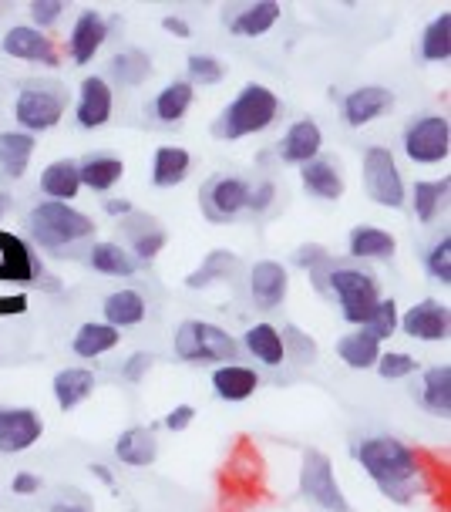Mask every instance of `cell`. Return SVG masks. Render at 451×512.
I'll return each instance as SVG.
<instances>
[{
    "instance_id": "cell-28",
    "label": "cell",
    "mask_w": 451,
    "mask_h": 512,
    "mask_svg": "<svg viewBox=\"0 0 451 512\" xmlns=\"http://www.w3.org/2000/svg\"><path fill=\"white\" fill-rule=\"evenodd\" d=\"M394 250H398V240L377 226H357L351 233V256L357 260H381V256H394Z\"/></svg>"
},
{
    "instance_id": "cell-51",
    "label": "cell",
    "mask_w": 451,
    "mask_h": 512,
    "mask_svg": "<svg viewBox=\"0 0 451 512\" xmlns=\"http://www.w3.org/2000/svg\"><path fill=\"white\" fill-rule=\"evenodd\" d=\"M149 368H152V354H135V358L125 364V378L128 381H142V374Z\"/></svg>"
},
{
    "instance_id": "cell-19",
    "label": "cell",
    "mask_w": 451,
    "mask_h": 512,
    "mask_svg": "<svg viewBox=\"0 0 451 512\" xmlns=\"http://www.w3.org/2000/svg\"><path fill=\"white\" fill-rule=\"evenodd\" d=\"M320 145H324V135H320V125L303 118V122L290 125V132L283 135L280 142V155L287 162H297V166H307V162L317 159Z\"/></svg>"
},
{
    "instance_id": "cell-10",
    "label": "cell",
    "mask_w": 451,
    "mask_h": 512,
    "mask_svg": "<svg viewBox=\"0 0 451 512\" xmlns=\"http://www.w3.org/2000/svg\"><path fill=\"white\" fill-rule=\"evenodd\" d=\"M34 277V260L27 253V246L17 240L14 233L0 230V283H17V287H27ZM27 304H7L0 300V317H11V314H24Z\"/></svg>"
},
{
    "instance_id": "cell-54",
    "label": "cell",
    "mask_w": 451,
    "mask_h": 512,
    "mask_svg": "<svg viewBox=\"0 0 451 512\" xmlns=\"http://www.w3.org/2000/svg\"><path fill=\"white\" fill-rule=\"evenodd\" d=\"M105 209L112 216H128V213H132V203H128V199H108Z\"/></svg>"
},
{
    "instance_id": "cell-52",
    "label": "cell",
    "mask_w": 451,
    "mask_h": 512,
    "mask_svg": "<svg viewBox=\"0 0 451 512\" xmlns=\"http://www.w3.org/2000/svg\"><path fill=\"white\" fill-rule=\"evenodd\" d=\"M38 489H41L38 475H31V472H17L14 475V492H17V496H31V492H38Z\"/></svg>"
},
{
    "instance_id": "cell-30",
    "label": "cell",
    "mask_w": 451,
    "mask_h": 512,
    "mask_svg": "<svg viewBox=\"0 0 451 512\" xmlns=\"http://www.w3.org/2000/svg\"><path fill=\"white\" fill-rule=\"evenodd\" d=\"M337 354L340 361H347L351 368H374L377 358H381V341H374L367 331H357V334H347L337 341Z\"/></svg>"
},
{
    "instance_id": "cell-44",
    "label": "cell",
    "mask_w": 451,
    "mask_h": 512,
    "mask_svg": "<svg viewBox=\"0 0 451 512\" xmlns=\"http://www.w3.org/2000/svg\"><path fill=\"white\" fill-rule=\"evenodd\" d=\"M132 243H135V256L138 260H155V256L162 253V246H165V233L159 230V226H155V219L149 226H145V230H132Z\"/></svg>"
},
{
    "instance_id": "cell-53",
    "label": "cell",
    "mask_w": 451,
    "mask_h": 512,
    "mask_svg": "<svg viewBox=\"0 0 451 512\" xmlns=\"http://www.w3.org/2000/svg\"><path fill=\"white\" fill-rule=\"evenodd\" d=\"M162 27H165L169 34H176V38H189V24L182 21V17H165Z\"/></svg>"
},
{
    "instance_id": "cell-29",
    "label": "cell",
    "mask_w": 451,
    "mask_h": 512,
    "mask_svg": "<svg viewBox=\"0 0 451 512\" xmlns=\"http://www.w3.org/2000/svg\"><path fill=\"white\" fill-rule=\"evenodd\" d=\"M78 176H81V186H88L95 192H108L125 176V166H122V159H112V155H95V159L81 162Z\"/></svg>"
},
{
    "instance_id": "cell-8",
    "label": "cell",
    "mask_w": 451,
    "mask_h": 512,
    "mask_svg": "<svg viewBox=\"0 0 451 512\" xmlns=\"http://www.w3.org/2000/svg\"><path fill=\"white\" fill-rule=\"evenodd\" d=\"M364 186L374 203L391 206V209L404 206V182H401L398 162H394V155L388 149H381V145L364 152Z\"/></svg>"
},
{
    "instance_id": "cell-7",
    "label": "cell",
    "mask_w": 451,
    "mask_h": 512,
    "mask_svg": "<svg viewBox=\"0 0 451 512\" xmlns=\"http://www.w3.org/2000/svg\"><path fill=\"white\" fill-rule=\"evenodd\" d=\"M404 152H408L411 162H441L448 159L451 152V128H448V118L441 115H421L404 128Z\"/></svg>"
},
{
    "instance_id": "cell-17",
    "label": "cell",
    "mask_w": 451,
    "mask_h": 512,
    "mask_svg": "<svg viewBox=\"0 0 451 512\" xmlns=\"http://www.w3.org/2000/svg\"><path fill=\"white\" fill-rule=\"evenodd\" d=\"M105 38H108L105 17H101L98 11H85V14L78 17L75 31H71V38H68L71 61H75V64H88L98 54L101 44H105Z\"/></svg>"
},
{
    "instance_id": "cell-37",
    "label": "cell",
    "mask_w": 451,
    "mask_h": 512,
    "mask_svg": "<svg viewBox=\"0 0 451 512\" xmlns=\"http://www.w3.org/2000/svg\"><path fill=\"white\" fill-rule=\"evenodd\" d=\"M425 408L435 411V415H441V418L451 411V368L448 364L431 368L425 374Z\"/></svg>"
},
{
    "instance_id": "cell-9",
    "label": "cell",
    "mask_w": 451,
    "mask_h": 512,
    "mask_svg": "<svg viewBox=\"0 0 451 512\" xmlns=\"http://www.w3.org/2000/svg\"><path fill=\"white\" fill-rule=\"evenodd\" d=\"M64 105H68V95H64L61 88H24L21 98H17V122L27 128V135L31 132H48L61 122L64 115Z\"/></svg>"
},
{
    "instance_id": "cell-23",
    "label": "cell",
    "mask_w": 451,
    "mask_h": 512,
    "mask_svg": "<svg viewBox=\"0 0 451 512\" xmlns=\"http://www.w3.org/2000/svg\"><path fill=\"white\" fill-rule=\"evenodd\" d=\"M41 189L48 192L54 203H64V199H75V196H78V189H81L78 162H71V159L51 162V166L41 172Z\"/></svg>"
},
{
    "instance_id": "cell-38",
    "label": "cell",
    "mask_w": 451,
    "mask_h": 512,
    "mask_svg": "<svg viewBox=\"0 0 451 512\" xmlns=\"http://www.w3.org/2000/svg\"><path fill=\"white\" fill-rule=\"evenodd\" d=\"M451 179H438V182H418L414 186V213H418L421 223H431L438 216L441 203L448 199Z\"/></svg>"
},
{
    "instance_id": "cell-5",
    "label": "cell",
    "mask_w": 451,
    "mask_h": 512,
    "mask_svg": "<svg viewBox=\"0 0 451 512\" xmlns=\"http://www.w3.org/2000/svg\"><path fill=\"white\" fill-rule=\"evenodd\" d=\"M330 290L337 294L340 300V310H344V320H351V324H367L371 314L381 304V294H377V280L371 273L364 270H354V267H334L330 270Z\"/></svg>"
},
{
    "instance_id": "cell-31",
    "label": "cell",
    "mask_w": 451,
    "mask_h": 512,
    "mask_svg": "<svg viewBox=\"0 0 451 512\" xmlns=\"http://www.w3.org/2000/svg\"><path fill=\"white\" fill-rule=\"evenodd\" d=\"M105 317H108V327H135L142 324L145 317V300L135 294V290H118L105 300Z\"/></svg>"
},
{
    "instance_id": "cell-48",
    "label": "cell",
    "mask_w": 451,
    "mask_h": 512,
    "mask_svg": "<svg viewBox=\"0 0 451 512\" xmlns=\"http://www.w3.org/2000/svg\"><path fill=\"white\" fill-rule=\"evenodd\" d=\"M64 4L61 0H34L31 4V17H34V27H48L61 17Z\"/></svg>"
},
{
    "instance_id": "cell-36",
    "label": "cell",
    "mask_w": 451,
    "mask_h": 512,
    "mask_svg": "<svg viewBox=\"0 0 451 512\" xmlns=\"http://www.w3.org/2000/svg\"><path fill=\"white\" fill-rule=\"evenodd\" d=\"M421 58L425 61H448L451 58V14L448 11L428 24L425 38H421Z\"/></svg>"
},
{
    "instance_id": "cell-27",
    "label": "cell",
    "mask_w": 451,
    "mask_h": 512,
    "mask_svg": "<svg viewBox=\"0 0 451 512\" xmlns=\"http://www.w3.org/2000/svg\"><path fill=\"white\" fill-rule=\"evenodd\" d=\"M303 186H307V192H314L317 199L344 196V179H340L334 162H327V159H314L303 166Z\"/></svg>"
},
{
    "instance_id": "cell-3",
    "label": "cell",
    "mask_w": 451,
    "mask_h": 512,
    "mask_svg": "<svg viewBox=\"0 0 451 512\" xmlns=\"http://www.w3.org/2000/svg\"><path fill=\"white\" fill-rule=\"evenodd\" d=\"M27 223H31V236L44 250H64V246H75L81 240H88V236H95L91 216L78 213L68 203H54V199L34 206Z\"/></svg>"
},
{
    "instance_id": "cell-25",
    "label": "cell",
    "mask_w": 451,
    "mask_h": 512,
    "mask_svg": "<svg viewBox=\"0 0 451 512\" xmlns=\"http://www.w3.org/2000/svg\"><path fill=\"white\" fill-rule=\"evenodd\" d=\"M189 152L186 149H176V145H165V149L155 152V166H152V182L159 189H172L179 186L182 179L189 176Z\"/></svg>"
},
{
    "instance_id": "cell-12",
    "label": "cell",
    "mask_w": 451,
    "mask_h": 512,
    "mask_svg": "<svg viewBox=\"0 0 451 512\" xmlns=\"http://www.w3.org/2000/svg\"><path fill=\"white\" fill-rule=\"evenodd\" d=\"M401 327H404V334L418 337V341H445L451 331L448 304H441V300H421V304H414L408 314L401 317Z\"/></svg>"
},
{
    "instance_id": "cell-39",
    "label": "cell",
    "mask_w": 451,
    "mask_h": 512,
    "mask_svg": "<svg viewBox=\"0 0 451 512\" xmlns=\"http://www.w3.org/2000/svg\"><path fill=\"white\" fill-rule=\"evenodd\" d=\"M233 267H236V256H233V253H226V250H216V253H209V256H206V263H202L199 270H192V273H189V277H186V287H192V290L209 287L213 280H223Z\"/></svg>"
},
{
    "instance_id": "cell-35",
    "label": "cell",
    "mask_w": 451,
    "mask_h": 512,
    "mask_svg": "<svg viewBox=\"0 0 451 512\" xmlns=\"http://www.w3.org/2000/svg\"><path fill=\"white\" fill-rule=\"evenodd\" d=\"M91 267L98 273H108V277H132L135 260H132V253H125L118 243H98L95 250H91Z\"/></svg>"
},
{
    "instance_id": "cell-22",
    "label": "cell",
    "mask_w": 451,
    "mask_h": 512,
    "mask_svg": "<svg viewBox=\"0 0 451 512\" xmlns=\"http://www.w3.org/2000/svg\"><path fill=\"white\" fill-rule=\"evenodd\" d=\"M91 391H95V374L85 368H64L54 374V398H58V405L64 411L81 405Z\"/></svg>"
},
{
    "instance_id": "cell-42",
    "label": "cell",
    "mask_w": 451,
    "mask_h": 512,
    "mask_svg": "<svg viewBox=\"0 0 451 512\" xmlns=\"http://www.w3.org/2000/svg\"><path fill=\"white\" fill-rule=\"evenodd\" d=\"M364 331L374 337V341H384V337H391L398 331V304L394 300H381L377 310L371 314V320L364 324Z\"/></svg>"
},
{
    "instance_id": "cell-15",
    "label": "cell",
    "mask_w": 451,
    "mask_h": 512,
    "mask_svg": "<svg viewBox=\"0 0 451 512\" xmlns=\"http://www.w3.org/2000/svg\"><path fill=\"white\" fill-rule=\"evenodd\" d=\"M112 118V88L105 78L91 75L81 81V98H78V125L81 128H101Z\"/></svg>"
},
{
    "instance_id": "cell-41",
    "label": "cell",
    "mask_w": 451,
    "mask_h": 512,
    "mask_svg": "<svg viewBox=\"0 0 451 512\" xmlns=\"http://www.w3.org/2000/svg\"><path fill=\"white\" fill-rule=\"evenodd\" d=\"M297 263L300 267H310L317 290H327V277H330V270H334V263H330V253L324 250V246H317V243L303 246V250L297 253Z\"/></svg>"
},
{
    "instance_id": "cell-49",
    "label": "cell",
    "mask_w": 451,
    "mask_h": 512,
    "mask_svg": "<svg viewBox=\"0 0 451 512\" xmlns=\"http://www.w3.org/2000/svg\"><path fill=\"white\" fill-rule=\"evenodd\" d=\"M192 418H196V408H192V405H179V408L169 411V418H165V428H169V432H182V428L192 425Z\"/></svg>"
},
{
    "instance_id": "cell-47",
    "label": "cell",
    "mask_w": 451,
    "mask_h": 512,
    "mask_svg": "<svg viewBox=\"0 0 451 512\" xmlns=\"http://www.w3.org/2000/svg\"><path fill=\"white\" fill-rule=\"evenodd\" d=\"M280 341H283V351L290 347V351L297 354V361H307V364H310V361L317 358V344L310 341V337H303V334L297 331V327H283Z\"/></svg>"
},
{
    "instance_id": "cell-6",
    "label": "cell",
    "mask_w": 451,
    "mask_h": 512,
    "mask_svg": "<svg viewBox=\"0 0 451 512\" xmlns=\"http://www.w3.org/2000/svg\"><path fill=\"white\" fill-rule=\"evenodd\" d=\"M300 492L307 499H314L317 506L327 509V512H354L351 502H347L344 492H340V482L334 479V465H330V459L324 452H314V448L303 455Z\"/></svg>"
},
{
    "instance_id": "cell-1",
    "label": "cell",
    "mask_w": 451,
    "mask_h": 512,
    "mask_svg": "<svg viewBox=\"0 0 451 512\" xmlns=\"http://www.w3.org/2000/svg\"><path fill=\"white\" fill-rule=\"evenodd\" d=\"M354 459L361 462V469L377 482V489L384 492L391 502L408 506L418 499L421 492V465L418 455L398 438H367V442L354 445Z\"/></svg>"
},
{
    "instance_id": "cell-56",
    "label": "cell",
    "mask_w": 451,
    "mask_h": 512,
    "mask_svg": "<svg viewBox=\"0 0 451 512\" xmlns=\"http://www.w3.org/2000/svg\"><path fill=\"white\" fill-rule=\"evenodd\" d=\"M91 472H95L101 482H108V486H112V472H108L105 465H91Z\"/></svg>"
},
{
    "instance_id": "cell-55",
    "label": "cell",
    "mask_w": 451,
    "mask_h": 512,
    "mask_svg": "<svg viewBox=\"0 0 451 512\" xmlns=\"http://www.w3.org/2000/svg\"><path fill=\"white\" fill-rule=\"evenodd\" d=\"M51 512H91L88 506H78V502H58Z\"/></svg>"
},
{
    "instance_id": "cell-26",
    "label": "cell",
    "mask_w": 451,
    "mask_h": 512,
    "mask_svg": "<svg viewBox=\"0 0 451 512\" xmlns=\"http://www.w3.org/2000/svg\"><path fill=\"white\" fill-rule=\"evenodd\" d=\"M276 21H280V4L263 0V4L243 7V11L229 21V27H233V34H243V38H260V34L270 31Z\"/></svg>"
},
{
    "instance_id": "cell-16",
    "label": "cell",
    "mask_w": 451,
    "mask_h": 512,
    "mask_svg": "<svg viewBox=\"0 0 451 512\" xmlns=\"http://www.w3.org/2000/svg\"><path fill=\"white\" fill-rule=\"evenodd\" d=\"M4 51L11 58L21 61H41V64H58V51H54L51 38H44L38 27H11L4 34Z\"/></svg>"
},
{
    "instance_id": "cell-40",
    "label": "cell",
    "mask_w": 451,
    "mask_h": 512,
    "mask_svg": "<svg viewBox=\"0 0 451 512\" xmlns=\"http://www.w3.org/2000/svg\"><path fill=\"white\" fill-rule=\"evenodd\" d=\"M112 75L122 81V85H142V81L152 75V64L142 51H122L112 58Z\"/></svg>"
},
{
    "instance_id": "cell-50",
    "label": "cell",
    "mask_w": 451,
    "mask_h": 512,
    "mask_svg": "<svg viewBox=\"0 0 451 512\" xmlns=\"http://www.w3.org/2000/svg\"><path fill=\"white\" fill-rule=\"evenodd\" d=\"M273 192H276V189H273V182H263L260 189L250 192V203H246V206H250L253 213H263V209L273 203Z\"/></svg>"
},
{
    "instance_id": "cell-18",
    "label": "cell",
    "mask_w": 451,
    "mask_h": 512,
    "mask_svg": "<svg viewBox=\"0 0 451 512\" xmlns=\"http://www.w3.org/2000/svg\"><path fill=\"white\" fill-rule=\"evenodd\" d=\"M394 105V95L388 88H381V85H367V88H357L347 95V102H344V118H347V125H354V128H361L367 122H374L377 115H384L388 108Z\"/></svg>"
},
{
    "instance_id": "cell-20",
    "label": "cell",
    "mask_w": 451,
    "mask_h": 512,
    "mask_svg": "<svg viewBox=\"0 0 451 512\" xmlns=\"http://www.w3.org/2000/svg\"><path fill=\"white\" fill-rule=\"evenodd\" d=\"M115 455H118V462L135 465V469L152 465L155 455H159V438H155V428H128V432H122V435H118V442H115Z\"/></svg>"
},
{
    "instance_id": "cell-34",
    "label": "cell",
    "mask_w": 451,
    "mask_h": 512,
    "mask_svg": "<svg viewBox=\"0 0 451 512\" xmlns=\"http://www.w3.org/2000/svg\"><path fill=\"white\" fill-rule=\"evenodd\" d=\"M118 344V331L108 324H85L75 334V354L78 358H98V354L112 351Z\"/></svg>"
},
{
    "instance_id": "cell-14",
    "label": "cell",
    "mask_w": 451,
    "mask_h": 512,
    "mask_svg": "<svg viewBox=\"0 0 451 512\" xmlns=\"http://www.w3.org/2000/svg\"><path fill=\"white\" fill-rule=\"evenodd\" d=\"M287 270L280 267V263L273 260H263L256 263L253 273H250V294H253V304L260 310H273L283 304V297H287Z\"/></svg>"
},
{
    "instance_id": "cell-57",
    "label": "cell",
    "mask_w": 451,
    "mask_h": 512,
    "mask_svg": "<svg viewBox=\"0 0 451 512\" xmlns=\"http://www.w3.org/2000/svg\"><path fill=\"white\" fill-rule=\"evenodd\" d=\"M7 209H11V196H7V192H0V219H4Z\"/></svg>"
},
{
    "instance_id": "cell-24",
    "label": "cell",
    "mask_w": 451,
    "mask_h": 512,
    "mask_svg": "<svg viewBox=\"0 0 451 512\" xmlns=\"http://www.w3.org/2000/svg\"><path fill=\"white\" fill-rule=\"evenodd\" d=\"M213 388L219 398L226 401H246L260 388V378L250 368H239V364H226V368H216L213 374Z\"/></svg>"
},
{
    "instance_id": "cell-21",
    "label": "cell",
    "mask_w": 451,
    "mask_h": 512,
    "mask_svg": "<svg viewBox=\"0 0 451 512\" xmlns=\"http://www.w3.org/2000/svg\"><path fill=\"white\" fill-rule=\"evenodd\" d=\"M34 155V135L27 132H0V172L7 179H21Z\"/></svg>"
},
{
    "instance_id": "cell-33",
    "label": "cell",
    "mask_w": 451,
    "mask_h": 512,
    "mask_svg": "<svg viewBox=\"0 0 451 512\" xmlns=\"http://www.w3.org/2000/svg\"><path fill=\"white\" fill-rule=\"evenodd\" d=\"M192 95H196V91H192L189 81H172V85L162 88L159 98H155V115H159L162 122H179V118L189 112Z\"/></svg>"
},
{
    "instance_id": "cell-2",
    "label": "cell",
    "mask_w": 451,
    "mask_h": 512,
    "mask_svg": "<svg viewBox=\"0 0 451 512\" xmlns=\"http://www.w3.org/2000/svg\"><path fill=\"white\" fill-rule=\"evenodd\" d=\"M276 112H280V98L270 88L246 85L236 102L226 105V112L216 118L213 135L216 139H243V135L263 132V128L273 125Z\"/></svg>"
},
{
    "instance_id": "cell-45",
    "label": "cell",
    "mask_w": 451,
    "mask_h": 512,
    "mask_svg": "<svg viewBox=\"0 0 451 512\" xmlns=\"http://www.w3.org/2000/svg\"><path fill=\"white\" fill-rule=\"evenodd\" d=\"M377 371H381V378H388V381H394V378H408V374L418 368V361L411 358V354H401V351H388V354H381L377 358V364H374Z\"/></svg>"
},
{
    "instance_id": "cell-4",
    "label": "cell",
    "mask_w": 451,
    "mask_h": 512,
    "mask_svg": "<svg viewBox=\"0 0 451 512\" xmlns=\"http://www.w3.org/2000/svg\"><path fill=\"white\" fill-rule=\"evenodd\" d=\"M176 354L182 361L213 364V361H236L239 347L233 341V334H226L223 327L206 324V320H186L176 334Z\"/></svg>"
},
{
    "instance_id": "cell-46",
    "label": "cell",
    "mask_w": 451,
    "mask_h": 512,
    "mask_svg": "<svg viewBox=\"0 0 451 512\" xmlns=\"http://www.w3.org/2000/svg\"><path fill=\"white\" fill-rule=\"evenodd\" d=\"M428 273L441 283H451V236H441V243L431 246Z\"/></svg>"
},
{
    "instance_id": "cell-43",
    "label": "cell",
    "mask_w": 451,
    "mask_h": 512,
    "mask_svg": "<svg viewBox=\"0 0 451 512\" xmlns=\"http://www.w3.org/2000/svg\"><path fill=\"white\" fill-rule=\"evenodd\" d=\"M226 68L209 54H189V85H216L223 81Z\"/></svg>"
},
{
    "instance_id": "cell-13",
    "label": "cell",
    "mask_w": 451,
    "mask_h": 512,
    "mask_svg": "<svg viewBox=\"0 0 451 512\" xmlns=\"http://www.w3.org/2000/svg\"><path fill=\"white\" fill-rule=\"evenodd\" d=\"M202 203H206L209 219H233L250 203V186H246L243 179H216V182H209Z\"/></svg>"
},
{
    "instance_id": "cell-11",
    "label": "cell",
    "mask_w": 451,
    "mask_h": 512,
    "mask_svg": "<svg viewBox=\"0 0 451 512\" xmlns=\"http://www.w3.org/2000/svg\"><path fill=\"white\" fill-rule=\"evenodd\" d=\"M41 432L44 422L34 408H0V452H27Z\"/></svg>"
},
{
    "instance_id": "cell-32",
    "label": "cell",
    "mask_w": 451,
    "mask_h": 512,
    "mask_svg": "<svg viewBox=\"0 0 451 512\" xmlns=\"http://www.w3.org/2000/svg\"><path fill=\"white\" fill-rule=\"evenodd\" d=\"M246 347L253 351V358H260L263 364H270V368L283 364V358H287V351H283V341H280V331H276L273 324L250 327V331H246Z\"/></svg>"
}]
</instances>
